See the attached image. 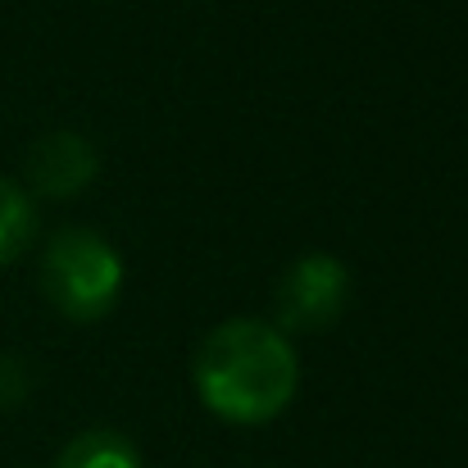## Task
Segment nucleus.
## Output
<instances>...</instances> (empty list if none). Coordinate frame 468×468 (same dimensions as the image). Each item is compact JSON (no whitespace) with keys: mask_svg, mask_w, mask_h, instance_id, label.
<instances>
[{"mask_svg":"<svg viewBox=\"0 0 468 468\" xmlns=\"http://www.w3.org/2000/svg\"><path fill=\"white\" fill-rule=\"evenodd\" d=\"M196 396L223 423H269L296 396V350L292 341L260 318H228L218 323L196 350Z\"/></svg>","mask_w":468,"mask_h":468,"instance_id":"1","label":"nucleus"},{"mask_svg":"<svg viewBox=\"0 0 468 468\" xmlns=\"http://www.w3.org/2000/svg\"><path fill=\"white\" fill-rule=\"evenodd\" d=\"M41 292L73 323L105 318L123 292V260L96 232H82V228L55 232L41 255Z\"/></svg>","mask_w":468,"mask_h":468,"instance_id":"2","label":"nucleus"},{"mask_svg":"<svg viewBox=\"0 0 468 468\" xmlns=\"http://www.w3.org/2000/svg\"><path fill=\"white\" fill-rule=\"evenodd\" d=\"M346 269L332 255H305L278 282V323L287 332H323L346 305Z\"/></svg>","mask_w":468,"mask_h":468,"instance_id":"3","label":"nucleus"},{"mask_svg":"<svg viewBox=\"0 0 468 468\" xmlns=\"http://www.w3.org/2000/svg\"><path fill=\"white\" fill-rule=\"evenodd\" d=\"M96 151L78 133H46L27 151V182L41 196H78L96 177Z\"/></svg>","mask_w":468,"mask_h":468,"instance_id":"4","label":"nucleus"},{"mask_svg":"<svg viewBox=\"0 0 468 468\" xmlns=\"http://www.w3.org/2000/svg\"><path fill=\"white\" fill-rule=\"evenodd\" d=\"M55 468H142V455L128 437H119L110 428H91V432H78L59 451Z\"/></svg>","mask_w":468,"mask_h":468,"instance_id":"5","label":"nucleus"},{"mask_svg":"<svg viewBox=\"0 0 468 468\" xmlns=\"http://www.w3.org/2000/svg\"><path fill=\"white\" fill-rule=\"evenodd\" d=\"M32 232H37V209H32V200L23 196L18 182L0 177V269L27 250Z\"/></svg>","mask_w":468,"mask_h":468,"instance_id":"6","label":"nucleus"},{"mask_svg":"<svg viewBox=\"0 0 468 468\" xmlns=\"http://www.w3.org/2000/svg\"><path fill=\"white\" fill-rule=\"evenodd\" d=\"M27 391V378H23V364L18 359H5L0 355V410H9L18 396Z\"/></svg>","mask_w":468,"mask_h":468,"instance_id":"7","label":"nucleus"}]
</instances>
